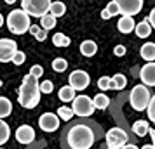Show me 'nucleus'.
I'll list each match as a JSON object with an SVG mask.
<instances>
[{"label": "nucleus", "instance_id": "f257e3e1", "mask_svg": "<svg viewBox=\"0 0 155 149\" xmlns=\"http://www.w3.org/2000/svg\"><path fill=\"white\" fill-rule=\"evenodd\" d=\"M40 88H38V80L26 73L23 76L21 87H19V92H18V102L19 106H23L25 109H33L38 106L40 102Z\"/></svg>", "mask_w": 155, "mask_h": 149}, {"label": "nucleus", "instance_id": "f03ea898", "mask_svg": "<svg viewBox=\"0 0 155 149\" xmlns=\"http://www.w3.org/2000/svg\"><path fill=\"white\" fill-rule=\"evenodd\" d=\"M94 139V132L87 125H75L68 132V146L71 149H91Z\"/></svg>", "mask_w": 155, "mask_h": 149}, {"label": "nucleus", "instance_id": "7ed1b4c3", "mask_svg": "<svg viewBox=\"0 0 155 149\" xmlns=\"http://www.w3.org/2000/svg\"><path fill=\"white\" fill-rule=\"evenodd\" d=\"M30 16L23 11V9H16L11 11L7 16V28L11 33L14 35H25L30 29Z\"/></svg>", "mask_w": 155, "mask_h": 149}, {"label": "nucleus", "instance_id": "20e7f679", "mask_svg": "<svg viewBox=\"0 0 155 149\" xmlns=\"http://www.w3.org/2000/svg\"><path fill=\"white\" fill-rule=\"evenodd\" d=\"M152 94L147 85H134L131 94H129V104L134 111H145L150 102Z\"/></svg>", "mask_w": 155, "mask_h": 149}, {"label": "nucleus", "instance_id": "39448f33", "mask_svg": "<svg viewBox=\"0 0 155 149\" xmlns=\"http://www.w3.org/2000/svg\"><path fill=\"white\" fill-rule=\"evenodd\" d=\"M51 0H21V9L31 17H44L45 14H49Z\"/></svg>", "mask_w": 155, "mask_h": 149}, {"label": "nucleus", "instance_id": "423d86ee", "mask_svg": "<svg viewBox=\"0 0 155 149\" xmlns=\"http://www.w3.org/2000/svg\"><path fill=\"white\" fill-rule=\"evenodd\" d=\"M71 109H73V114L77 116H91L94 113V104H92V99L87 97V95H75V99L71 101Z\"/></svg>", "mask_w": 155, "mask_h": 149}, {"label": "nucleus", "instance_id": "0eeeda50", "mask_svg": "<svg viewBox=\"0 0 155 149\" xmlns=\"http://www.w3.org/2000/svg\"><path fill=\"white\" fill-rule=\"evenodd\" d=\"M129 141L127 134L119 127H113L106 132V147L108 149H120L124 147Z\"/></svg>", "mask_w": 155, "mask_h": 149}, {"label": "nucleus", "instance_id": "6e6552de", "mask_svg": "<svg viewBox=\"0 0 155 149\" xmlns=\"http://www.w3.org/2000/svg\"><path fill=\"white\" fill-rule=\"evenodd\" d=\"M91 83V76L89 73L84 70H75L71 71V75L68 76V85L77 92V90H85Z\"/></svg>", "mask_w": 155, "mask_h": 149}, {"label": "nucleus", "instance_id": "1a4fd4ad", "mask_svg": "<svg viewBox=\"0 0 155 149\" xmlns=\"http://www.w3.org/2000/svg\"><path fill=\"white\" fill-rule=\"evenodd\" d=\"M117 5H119V11L122 16H136L141 12L143 9V0H113Z\"/></svg>", "mask_w": 155, "mask_h": 149}, {"label": "nucleus", "instance_id": "9d476101", "mask_svg": "<svg viewBox=\"0 0 155 149\" xmlns=\"http://www.w3.org/2000/svg\"><path fill=\"white\" fill-rule=\"evenodd\" d=\"M18 43L11 38H0V63H12Z\"/></svg>", "mask_w": 155, "mask_h": 149}, {"label": "nucleus", "instance_id": "9b49d317", "mask_svg": "<svg viewBox=\"0 0 155 149\" xmlns=\"http://www.w3.org/2000/svg\"><path fill=\"white\" fill-rule=\"evenodd\" d=\"M38 127L42 128L44 132H56L59 127V118L56 113H44L38 118Z\"/></svg>", "mask_w": 155, "mask_h": 149}, {"label": "nucleus", "instance_id": "f8f14e48", "mask_svg": "<svg viewBox=\"0 0 155 149\" xmlns=\"http://www.w3.org/2000/svg\"><path fill=\"white\" fill-rule=\"evenodd\" d=\"M16 141L19 144H30L35 141V130L30 125H21L16 130Z\"/></svg>", "mask_w": 155, "mask_h": 149}, {"label": "nucleus", "instance_id": "ddd939ff", "mask_svg": "<svg viewBox=\"0 0 155 149\" xmlns=\"http://www.w3.org/2000/svg\"><path fill=\"white\" fill-rule=\"evenodd\" d=\"M140 78L143 85L155 87V63H147L140 71Z\"/></svg>", "mask_w": 155, "mask_h": 149}, {"label": "nucleus", "instance_id": "4468645a", "mask_svg": "<svg viewBox=\"0 0 155 149\" xmlns=\"http://www.w3.org/2000/svg\"><path fill=\"white\" fill-rule=\"evenodd\" d=\"M134 26H136V23H134V19L131 17V16H122V17L119 19V23H117L119 31H120V33H124V35L134 31Z\"/></svg>", "mask_w": 155, "mask_h": 149}, {"label": "nucleus", "instance_id": "2eb2a0df", "mask_svg": "<svg viewBox=\"0 0 155 149\" xmlns=\"http://www.w3.org/2000/svg\"><path fill=\"white\" fill-rule=\"evenodd\" d=\"M140 56L147 61V63H155V43L153 42H147L141 45Z\"/></svg>", "mask_w": 155, "mask_h": 149}, {"label": "nucleus", "instance_id": "dca6fc26", "mask_svg": "<svg viewBox=\"0 0 155 149\" xmlns=\"http://www.w3.org/2000/svg\"><path fill=\"white\" fill-rule=\"evenodd\" d=\"M98 52V45L94 40H84L80 43V54L85 57H92L94 54Z\"/></svg>", "mask_w": 155, "mask_h": 149}, {"label": "nucleus", "instance_id": "f3484780", "mask_svg": "<svg viewBox=\"0 0 155 149\" xmlns=\"http://www.w3.org/2000/svg\"><path fill=\"white\" fill-rule=\"evenodd\" d=\"M134 33L140 36V38H148L150 33H152V26H150L148 19H143L141 23H138V24L134 26Z\"/></svg>", "mask_w": 155, "mask_h": 149}, {"label": "nucleus", "instance_id": "a211bd4d", "mask_svg": "<svg viewBox=\"0 0 155 149\" xmlns=\"http://www.w3.org/2000/svg\"><path fill=\"white\" fill-rule=\"evenodd\" d=\"M133 132L138 137H145V135L150 132V123L147 120H138L133 123Z\"/></svg>", "mask_w": 155, "mask_h": 149}, {"label": "nucleus", "instance_id": "6ab92c4d", "mask_svg": "<svg viewBox=\"0 0 155 149\" xmlns=\"http://www.w3.org/2000/svg\"><path fill=\"white\" fill-rule=\"evenodd\" d=\"M126 85H127V80L122 73H117L110 78V88H113V90H124Z\"/></svg>", "mask_w": 155, "mask_h": 149}, {"label": "nucleus", "instance_id": "aec40b11", "mask_svg": "<svg viewBox=\"0 0 155 149\" xmlns=\"http://www.w3.org/2000/svg\"><path fill=\"white\" fill-rule=\"evenodd\" d=\"M11 113H12V102L7 97L0 95V120H5Z\"/></svg>", "mask_w": 155, "mask_h": 149}, {"label": "nucleus", "instance_id": "412c9836", "mask_svg": "<svg viewBox=\"0 0 155 149\" xmlns=\"http://www.w3.org/2000/svg\"><path fill=\"white\" fill-rule=\"evenodd\" d=\"M64 12H66V5H64L63 2H59V0H56V2H51V7H49V14L54 16V17H61V16H64Z\"/></svg>", "mask_w": 155, "mask_h": 149}, {"label": "nucleus", "instance_id": "4be33fe9", "mask_svg": "<svg viewBox=\"0 0 155 149\" xmlns=\"http://www.w3.org/2000/svg\"><path fill=\"white\" fill-rule=\"evenodd\" d=\"M58 95H59V101H63V102H71V101L75 99V90H73L70 85H64V87L59 88Z\"/></svg>", "mask_w": 155, "mask_h": 149}, {"label": "nucleus", "instance_id": "5701e85b", "mask_svg": "<svg viewBox=\"0 0 155 149\" xmlns=\"http://www.w3.org/2000/svg\"><path fill=\"white\" fill-rule=\"evenodd\" d=\"M92 104H94V109H106L110 106V97L106 94H98L96 97H92Z\"/></svg>", "mask_w": 155, "mask_h": 149}, {"label": "nucleus", "instance_id": "b1692460", "mask_svg": "<svg viewBox=\"0 0 155 149\" xmlns=\"http://www.w3.org/2000/svg\"><path fill=\"white\" fill-rule=\"evenodd\" d=\"M9 137H11V128L4 120H0V147L9 141Z\"/></svg>", "mask_w": 155, "mask_h": 149}, {"label": "nucleus", "instance_id": "393cba45", "mask_svg": "<svg viewBox=\"0 0 155 149\" xmlns=\"http://www.w3.org/2000/svg\"><path fill=\"white\" fill-rule=\"evenodd\" d=\"M56 26V17L54 16H51V14H45L44 17H40V28H44V29H52Z\"/></svg>", "mask_w": 155, "mask_h": 149}, {"label": "nucleus", "instance_id": "a878e982", "mask_svg": "<svg viewBox=\"0 0 155 149\" xmlns=\"http://www.w3.org/2000/svg\"><path fill=\"white\" fill-rule=\"evenodd\" d=\"M51 66H52V71L63 73V71H66V68H68V63H66V59H63V57H56Z\"/></svg>", "mask_w": 155, "mask_h": 149}, {"label": "nucleus", "instance_id": "bb28decb", "mask_svg": "<svg viewBox=\"0 0 155 149\" xmlns=\"http://www.w3.org/2000/svg\"><path fill=\"white\" fill-rule=\"evenodd\" d=\"M71 116H73V109H71V107H68V106L58 107V118H59V120L70 121V120H71Z\"/></svg>", "mask_w": 155, "mask_h": 149}, {"label": "nucleus", "instance_id": "cd10ccee", "mask_svg": "<svg viewBox=\"0 0 155 149\" xmlns=\"http://www.w3.org/2000/svg\"><path fill=\"white\" fill-rule=\"evenodd\" d=\"M52 43L56 45V47H68L70 45V38L63 33H56V35L52 36Z\"/></svg>", "mask_w": 155, "mask_h": 149}, {"label": "nucleus", "instance_id": "c85d7f7f", "mask_svg": "<svg viewBox=\"0 0 155 149\" xmlns=\"http://www.w3.org/2000/svg\"><path fill=\"white\" fill-rule=\"evenodd\" d=\"M38 88H40V94H52L54 83L51 80H42V82H38Z\"/></svg>", "mask_w": 155, "mask_h": 149}, {"label": "nucleus", "instance_id": "c756f323", "mask_svg": "<svg viewBox=\"0 0 155 149\" xmlns=\"http://www.w3.org/2000/svg\"><path fill=\"white\" fill-rule=\"evenodd\" d=\"M147 114H148V120L155 123V95L150 97V102L147 106Z\"/></svg>", "mask_w": 155, "mask_h": 149}, {"label": "nucleus", "instance_id": "7c9ffc66", "mask_svg": "<svg viewBox=\"0 0 155 149\" xmlns=\"http://www.w3.org/2000/svg\"><path fill=\"white\" fill-rule=\"evenodd\" d=\"M25 61H26V54L23 52V50H16L14 57H12V63L16 64V66H21V64H25Z\"/></svg>", "mask_w": 155, "mask_h": 149}, {"label": "nucleus", "instance_id": "2f4dec72", "mask_svg": "<svg viewBox=\"0 0 155 149\" xmlns=\"http://www.w3.org/2000/svg\"><path fill=\"white\" fill-rule=\"evenodd\" d=\"M30 75H33V76L38 80L44 75V68L40 66V64H33V66H31V70H30Z\"/></svg>", "mask_w": 155, "mask_h": 149}, {"label": "nucleus", "instance_id": "473e14b6", "mask_svg": "<svg viewBox=\"0 0 155 149\" xmlns=\"http://www.w3.org/2000/svg\"><path fill=\"white\" fill-rule=\"evenodd\" d=\"M98 87L99 90H108L110 88V76H101L98 80Z\"/></svg>", "mask_w": 155, "mask_h": 149}, {"label": "nucleus", "instance_id": "72a5a7b5", "mask_svg": "<svg viewBox=\"0 0 155 149\" xmlns=\"http://www.w3.org/2000/svg\"><path fill=\"white\" fill-rule=\"evenodd\" d=\"M106 11H108V14L112 16V17H113V16H119V14H120L119 5H117V4H115L113 0L110 2V4H108V7H106Z\"/></svg>", "mask_w": 155, "mask_h": 149}, {"label": "nucleus", "instance_id": "f704fd0d", "mask_svg": "<svg viewBox=\"0 0 155 149\" xmlns=\"http://www.w3.org/2000/svg\"><path fill=\"white\" fill-rule=\"evenodd\" d=\"M126 47H124V45H117V47H115V49H113V54H115V56L117 57H122V56H126Z\"/></svg>", "mask_w": 155, "mask_h": 149}, {"label": "nucleus", "instance_id": "c9c22d12", "mask_svg": "<svg viewBox=\"0 0 155 149\" xmlns=\"http://www.w3.org/2000/svg\"><path fill=\"white\" fill-rule=\"evenodd\" d=\"M35 38L38 40V42H44L45 38H47V29H44V28H40L38 29V33L35 35Z\"/></svg>", "mask_w": 155, "mask_h": 149}, {"label": "nucleus", "instance_id": "e433bc0d", "mask_svg": "<svg viewBox=\"0 0 155 149\" xmlns=\"http://www.w3.org/2000/svg\"><path fill=\"white\" fill-rule=\"evenodd\" d=\"M148 23H150V26H152V29H155V7L150 11V14H148Z\"/></svg>", "mask_w": 155, "mask_h": 149}, {"label": "nucleus", "instance_id": "4c0bfd02", "mask_svg": "<svg viewBox=\"0 0 155 149\" xmlns=\"http://www.w3.org/2000/svg\"><path fill=\"white\" fill-rule=\"evenodd\" d=\"M38 29H40V24H31L28 31L31 33V35H37V33H38Z\"/></svg>", "mask_w": 155, "mask_h": 149}, {"label": "nucleus", "instance_id": "58836bf2", "mask_svg": "<svg viewBox=\"0 0 155 149\" xmlns=\"http://www.w3.org/2000/svg\"><path fill=\"white\" fill-rule=\"evenodd\" d=\"M148 134H150V137H152V146L155 147V128H150V132H148Z\"/></svg>", "mask_w": 155, "mask_h": 149}, {"label": "nucleus", "instance_id": "ea45409f", "mask_svg": "<svg viewBox=\"0 0 155 149\" xmlns=\"http://www.w3.org/2000/svg\"><path fill=\"white\" fill-rule=\"evenodd\" d=\"M101 17H103V19H110L112 16L108 14V11H106V9H103V11H101Z\"/></svg>", "mask_w": 155, "mask_h": 149}, {"label": "nucleus", "instance_id": "a19ab883", "mask_svg": "<svg viewBox=\"0 0 155 149\" xmlns=\"http://www.w3.org/2000/svg\"><path fill=\"white\" fill-rule=\"evenodd\" d=\"M120 149H140V147H138V146H134V144H129V142H127L126 146H124V147H120Z\"/></svg>", "mask_w": 155, "mask_h": 149}, {"label": "nucleus", "instance_id": "79ce46f5", "mask_svg": "<svg viewBox=\"0 0 155 149\" xmlns=\"http://www.w3.org/2000/svg\"><path fill=\"white\" fill-rule=\"evenodd\" d=\"M141 149H155L153 146H152V144H145V146H143V147Z\"/></svg>", "mask_w": 155, "mask_h": 149}, {"label": "nucleus", "instance_id": "37998d69", "mask_svg": "<svg viewBox=\"0 0 155 149\" xmlns=\"http://www.w3.org/2000/svg\"><path fill=\"white\" fill-rule=\"evenodd\" d=\"M18 0H5V4H9V5H12V4H16Z\"/></svg>", "mask_w": 155, "mask_h": 149}, {"label": "nucleus", "instance_id": "c03bdc74", "mask_svg": "<svg viewBox=\"0 0 155 149\" xmlns=\"http://www.w3.org/2000/svg\"><path fill=\"white\" fill-rule=\"evenodd\" d=\"M2 24H4V16L0 14V28H2Z\"/></svg>", "mask_w": 155, "mask_h": 149}, {"label": "nucleus", "instance_id": "a18cd8bd", "mask_svg": "<svg viewBox=\"0 0 155 149\" xmlns=\"http://www.w3.org/2000/svg\"><path fill=\"white\" fill-rule=\"evenodd\" d=\"M0 149H2V147H0Z\"/></svg>", "mask_w": 155, "mask_h": 149}]
</instances>
